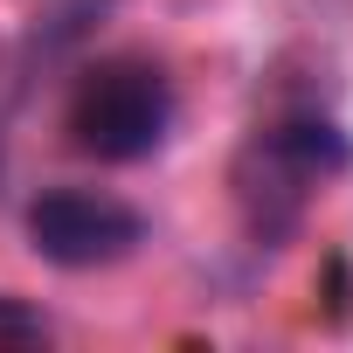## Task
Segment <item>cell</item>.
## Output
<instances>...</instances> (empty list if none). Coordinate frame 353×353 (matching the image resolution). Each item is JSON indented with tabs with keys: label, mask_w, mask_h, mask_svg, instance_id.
<instances>
[{
	"label": "cell",
	"mask_w": 353,
	"mask_h": 353,
	"mask_svg": "<svg viewBox=\"0 0 353 353\" xmlns=\"http://www.w3.org/2000/svg\"><path fill=\"white\" fill-rule=\"evenodd\" d=\"M353 166V145L332 118L319 111H291L277 125H263L236 166V188H243V215L256 236H291L312 188L339 181V173Z\"/></svg>",
	"instance_id": "2"
},
{
	"label": "cell",
	"mask_w": 353,
	"mask_h": 353,
	"mask_svg": "<svg viewBox=\"0 0 353 353\" xmlns=\"http://www.w3.org/2000/svg\"><path fill=\"white\" fill-rule=\"evenodd\" d=\"M28 243L56 270H104L145 243V215L97 188H49L28 201Z\"/></svg>",
	"instance_id": "3"
},
{
	"label": "cell",
	"mask_w": 353,
	"mask_h": 353,
	"mask_svg": "<svg viewBox=\"0 0 353 353\" xmlns=\"http://www.w3.org/2000/svg\"><path fill=\"white\" fill-rule=\"evenodd\" d=\"M173 111H181V104H173V83H166L159 63H145V56H104V63H90L77 77L63 125H70L77 152H90L104 166H132V159H152L166 145Z\"/></svg>",
	"instance_id": "1"
},
{
	"label": "cell",
	"mask_w": 353,
	"mask_h": 353,
	"mask_svg": "<svg viewBox=\"0 0 353 353\" xmlns=\"http://www.w3.org/2000/svg\"><path fill=\"white\" fill-rule=\"evenodd\" d=\"M42 332H49V325H42L35 312H14L8 298H0V339H42Z\"/></svg>",
	"instance_id": "4"
}]
</instances>
